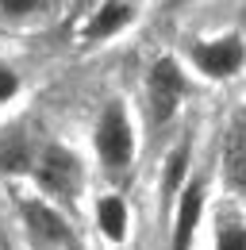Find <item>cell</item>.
Instances as JSON below:
<instances>
[{
	"label": "cell",
	"instance_id": "11",
	"mask_svg": "<svg viewBox=\"0 0 246 250\" xmlns=\"http://www.w3.org/2000/svg\"><path fill=\"white\" fill-rule=\"evenodd\" d=\"M31 162H35V150H31L27 135L8 131L0 139V173H31Z\"/></svg>",
	"mask_w": 246,
	"mask_h": 250
},
{
	"label": "cell",
	"instance_id": "4",
	"mask_svg": "<svg viewBox=\"0 0 246 250\" xmlns=\"http://www.w3.org/2000/svg\"><path fill=\"white\" fill-rule=\"evenodd\" d=\"M184 54H188V62H192V69L200 77L219 81V85L235 81L243 73V58H246L239 31H223V35H212V39H192L184 46Z\"/></svg>",
	"mask_w": 246,
	"mask_h": 250
},
{
	"label": "cell",
	"instance_id": "8",
	"mask_svg": "<svg viewBox=\"0 0 246 250\" xmlns=\"http://www.w3.org/2000/svg\"><path fill=\"white\" fill-rule=\"evenodd\" d=\"M219 173L231 188V196L243 192L246 181V139H243V116H235L227 135H223V150H219Z\"/></svg>",
	"mask_w": 246,
	"mask_h": 250
},
{
	"label": "cell",
	"instance_id": "6",
	"mask_svg": "<svg viewBox=\"0 0 246 250\" xmlns=\"http://www.w3.org/2000/svg\"><path fill=\"white\" fill-rule=\"evenodd\" d=\"M20 212H23V223L31 227V235H35V239H42V243H58V247L73 239V231H69L65 216H62L54 204L23 196V200H20Z\"/></svg>",
	"mask_w": 246,
	"mask_h": 250
},
{
	"label": "cell",
	"instance_id": "2",
	"mask_svg": "<svg viewBox=\"0 0 246 250\" xmlns=\"http://www.w3.org/2000/svg\"><path fill=\"white\" fill-rule=\"evenodd\" d=\"M31 173H35L39 188L50 192L54 200H77L85 188V162L65 143H46L42 150H35Z\"/></svg>",
	"mask_w": 246,
	"mask_h": 250
},
{
	"label": "cell",
	"instance_id": "7",
	"mask_svg": "<svg viewBox=\"0 0 246 250\" xmlns=\"http://www.w3.org/2000/svg\"><path fill=\"white\" fill-rule=\"evenodd\" d=\"M92 219H96V231L112 247H123L131 239V208L120 192H100L96 204H92Z\"/></svg>",
	"mask_w": 246,
	"mask_h": 250
},
{
	"label": "cell",
	"instance_id": "3",
	"mask_svg": "<svg viewBox=\"0 0 246 250\" xmlns=\"http://www.w3.org/2000/svg\"><path fill=\"white\" fill-rule=\"evenodd\" d=\"M192 93V81H188V69H184L173 54H162L154 58L150 69H146V108H150V120L158 127H165L181 104Z\"/></svg>",
	"mask_w": 246,
	"mask_h": 250
},
{
	"label": "cell",
	"instance_id": "10",
	"mask_svg": "<svg viewBox=\"0 0 246 250\" xmlns=\"http://www.w3.org/2000/svg\"><path fill=\"white\" fill-rule=\"evenodd\" d=\"M188 169H192V139L184 135L181 143L165 154V162H162V181H158V192H162V208H169L173 204V196L184 188V181H188Z\"/></svg>",
	"mask_w": 246,
	"mask_h": 250
},
{
	"label": "cell",
	"instance_id": "14",
	"mask_svg": "<svg viewBox=\"0 0 246 250\" xmlns=\"http://www.w3.org/2000/svg\"><path fill=\"white\" fill-rule=\"evenodd\" d=\"M20 89H23L20 69H16L12 62H0V108H4V104H12V100L20 96Z\"/></svg>",
	"mask_w": 246,
	"mask_h": 250
},
{
	"label": "cell",
	"instance_id": "9",
	"mask_svg": "<svg viewBox=\"0 0 246 250\" xmlns=\"http://www.w3.org/2000/svg\"><path fill=\"white\" fill-rule=\"evenodd\" d=\"M135 23V0H104L85 27V42H108Z\"/></svg>",
	"mask_w": 246,
	"mask_h": 250
},
{
	"label": "cell",
	"instance_id": "12",
	"mask_svg": "<svg viewBox=\"0 0 246 250\" xmlns=\"http://www.w3.org/2000/svg\"><path fill=\"white\" fill-rule=\"evenodd\" d=\"M212 250H246V231L239 216H215Z\"/></svg>",
	"mask_w": 246,
	"mask_h": 250
},
{
	"label": "cell",
	"instance_id": "13",
	"mask_svg": "<svg viewBox=\"0 0 246 250\" xmlns=\"http://www.w3.org/2000/svg\"><path fill=\"white\" fill-rule=\"evenodd\" d=\"M46 8H50V0H0V20L27 23V20H39Z\"/></svg>",
	"mask_w": 246,
	"mask_h": 250
},
{
	"label": "cell",
	"instance_id": "5",
	"mask_svg": "<svg viewBox=\"0 0 246 250\" xmlns=\"http://www.w3.org/2000/svg\"><path fill=\"white\" fill-rule=\"evenodd\" d=\"M204 208H208V185L200 177L184 181V188L169 204V250H192L204 223Z\"/></svg>",
	"mask_w": 246,
	"mask_h": 250
},
{
	"label": "cell",
	"instance_id": "1",
	"mask_svg": "<svg viewBox=\"0 0 246 250\" xmlns=\"http://www.w3.org/2000/svg\"><path fill=\"white\" fill-rule=\"evenodd\" d=\"M92 146L100 158V169L123 177L131 166H135V124H131V112L123 108V100H108L96 116L92 127Z\"/></svg>",
	"mask_w": 246,
	"mask_h": 250
}]
</instances>
